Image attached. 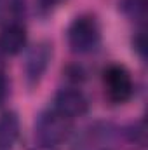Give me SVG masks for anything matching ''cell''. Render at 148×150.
<instances>
[{
  "label": "cell",
  "mask_w": 148,
  "mask_h": 150,
  "mask_svg": "<svg viewBox=\"0 0 148 150\" xmlns=\"http://www.w3.org/2000/svg\"><path fill=\"white\" fill-rule=\"evenodd\" d=\"M70 129H72L70 119L52 110V112L42 113L38 117L37 124H35V136L42 145L54 147L68 138Z\"/></svg>",
  "instance_id": "cell-1"
},
{
  "label": "cell",
  "mask_w": 148,
  "mask_h": 150,
  "mask_svg": "<svg viewBox=\"0 0 148 150\" xmlns=\"http://www.w3.org/2000/svg\"><path fill=\"white\" fill-rule=\"evenodd\" d=\"M68 44L72 51L84 54L96 49L99 44V26L92 16L77 18L68 28Z\"/></svg>",
  "instance_id": "cell-2"
},
{
  "label": "cell",
  "mask_w": 148,
  "mask_h": 150,
  "mask_svg": "<svg viewBox=\"0 0 148 150\" xmlns=\"http://www.w3.org/2000/svg\"><path fill=\"white\" fill-rule=\"evenodd\" d=\"M103 82H105L106 96L113 103H125L127 100H131L134 93V84H132L131 74L122 65L108 67L103 75Z\"/></svg>",
  "instance_id": "cell-3"
},
{
  "label": "cell",
  "mask_w": 148,
  "mask_h": 150,
  "mask_svg": "<svg viewBox=\"0 0 148 150\" xmlns=\"http://www.w3.org/2000/svg\"><path fill=\"white\" fill-rule=\"evenodd\" d=\"M51 56H52V49L47 42H42V44L35 45L28 52L26 61H25V74H26V80L30 86L38 84V80L42 79L44 72L49 67Z\"/></svg>",
  "instance_id": "cell-4"
},
{
  "label": "cell",
  "mask_w": 148,
  "mask_h": 150,
  "mask_svg": "<svg viewBox=\"0 0 148 150\" xmlns=\"http://www.w3.org/2000/svg\"><path fill=\"white\" fill-rule=\"evenodd\" d=\"M87 110V100L78 89H61L54 98V112L66 119L80 117Z\"/></svg>",
  "instance_id": "cell-5"
},
{
  "label": "cell",
  "mask_w": 148,
  "mask_h": 150,
  "mask_svg": "<svg viewBox=\"0 0 148 150\" xmlns=\"http://www.w3.org/2000/svg\"><path fill=\"white\" fill-rule=\"evenodd\" d=\"M26 45V30L14 23V25H7L2 33H0V49L5 54H18L23 51V47Z\"/></svg>",
  "instance_id": "cell-6"
},
{
  "label": "cell",
  "mask_w": 148,
  "mask_h": 150,
  "mask_svg": "<svg viewBox=\"0 0 148 150\" xmlns=\"http://www.w3.org/2000/svg\"><path fill=\"white\" fill-rule=\"evenodd\" d=\"M19 134L18 115L7 112L0 117V150H12Z\"/></svg>",
  "instance_id": "cell-7"
},
{
  "label": "cell",
  "mask_w": 148,
  "mask_h": 150,
  "mask_svg": "<svg viewBox=\"0 0 148 150\" xmlns=\"http://www.w3.org/2000/svg\"><path fill=\"white\" fill-rule=\"evenodd\" d=\"M25 11V0H0V25H14Z\"/></svg>",
  "instance_id": "cell-8"
},
{
  "label": "cell",
  "mask_w": 148,
  "mask_h": 150,
  "mask_svg": "<svg viewBox=\"0 0 148 150\" xmlns=\"http://www.w3.org/2000/svg\"><path fill=\"white\" fill-rule=\"evenodd\" d=\"M63 0H37V7L40 12H49L54 7H58Z\"/></svg>",
  "instance_id": "cell-9"
},
{
  "label": "cell",
  "mask_w": 148,
  "mask_h": 150,
  "mask_svg": "<svg viewBox=\"0 0 148 150\" xmlns=\"http://www.w3.org/2000/svg\"><path fill=\"white\" fill-rule=\"evenodd\" d=\"M5 94H7V82H5V77L0 74V103L4 101Z\"/></svg>",
  "instance_id": "cell-10"
}]
</instances>
